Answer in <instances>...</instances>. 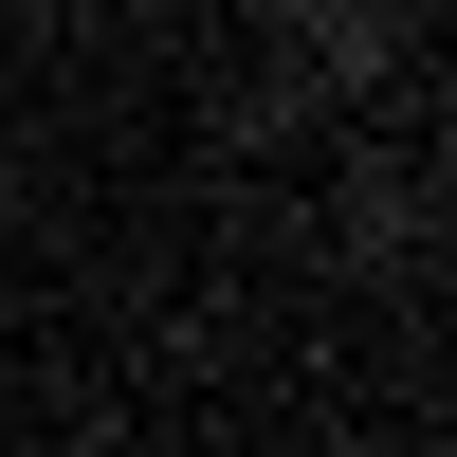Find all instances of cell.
<instances>
[{"label": "cell", "mask_w": 457, "mask_h": 457, "mask_svg": "<svg viewBox=\"0 0 457 457\" xmlns=\"http://www.w3.org/2000/svg\"><path fill=\"white\" fill-rule=\"evenodd\" d=\"M275 37H293V92H329V110H348V92H385V55H403V37H385V0H275Z\"/></svg>", "instance_id": "obj_1"}]
</instances>
